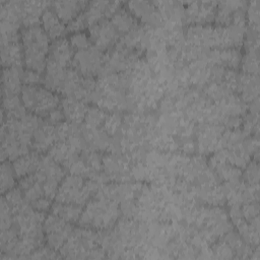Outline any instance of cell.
I'll list each match as a JSON object with an SVG mask.
<instances>
[{
	"mask_svg": "<svg viewBox=\"0 0 260 260\" xmlns=\"http://www.w3.org/2000/svg\"><path fill=\"white\" fill-rule=\"evenodd\" d=\"M23 47L19 42H12L1 45V60L2 66H22L23 61Z\"/></svg>",
	"mask_w": 260,
	"mask_h": 260,
	"instance_id": "cell-26",
	"label": "cell"
},
{
	"mask_svg": "<svg viewBox=\"0 0 260 260\" xmlns=\"http://www.w3.org/2000/svg\"><path fill=\"white\" fill-rule=\"evenodd\" d=\"M0 189L2 195L5 194L7 191L13 189L16 185V175L13 169L12 164H10L8 160H4L1 164V169H0Z\"/></svg>",
	"mask_w": 260,
	"mask_h": 260,
	"instance_id": "cell-33",
	"label": "cell"
},
{
	"mask_svg": "<svg viewBox=\"0 0 260 260\" xmlns=\"http://www.w3.org/2000/svg\"><path fill=\"white\" fill-rule=\"evenodd\" d=\"M213 253L215 254V257H217V258H233L234 257L233 249L224 240H222L221 242H219L218 244H216L213 247Z\"/></svg>",
	"mask_w": 260,
	"mask_h": 260,
	"instance_id": "cell-44",
	"label": "cell"
},
{
	"mask_svg": "<svg viewBox=\"0 0 260 260\" xmlns=\"http://www.w3.org/2000/svg\"><path fill=\"white\" fill-rule=\"evenodd\" d=\"M104 65V55L93 45L85 50L75 51L71 67L81 76L93 77L100 73Z\"/></svg>",
	"mask_w": 260,
	"mask_h": 260,
	"instance_id": "cell-6",
	"label": "cell"
},
{
	"mask_svg": "<svg viewBox=\"0 0 260 260\" xmlns=\"http://www.w3.org/2000/svg\"><path fill=\"white\" fill-rule=\"evenodd\" d=\"M120 215L117 202L94 195L87 201L78 220L80 226L92 230H108Z\"/></svg>",
	"mask_w": 260,
	"mask_h": 260,
	"instance_id": "cell-2",
	"label": "cell"
},
{
	"mask_svg": "<svg viewBox=\"0 0 260 260\" xmlns=\"http://www.w3.org/2000/svg\"><path fill=\"white\" fill-rule=\"evenodd\" d=\"M60 104L66 121L74 124H80L84 121L88 110L86 103L74 98L64 96Z\"/></svg>",
	"mask_w": 260,
	"mask_h": 260,
	"instance_id": "cell-19",
	"label": "cell"
},
{
	"mask_svg": "<svg viewBox=\"0 0 260 260\" xmlns=\"http://www.w3.org/2000/svg\"><path fill=\"white\" fill-rule=\"evenodd\" d=\"M237 89L240 98L245 103H251L258 99L259 94V78L256 74L242 73L238 76Z\"/></svg>",
	"mask_w": 260,
	"mask_h": 260,
	"instance_id": "cell-20",
	"label": "cell"
},
{
	"mask_svg": "<svg viewBox=\"0 0 260 260\" xmlns=\"http://www.w3.org/2000/svg\"><path fill=\"white\" fill-rule=\"evenodd\" d=\"M100 185L91 179L68 174L61 181L55 200L62 203L84 205L98 192Z\"/></svg>",
	"mask_w": 260,
	"mask_h": 260,
	"instance_id": "cell-3",
	"label": "cell"
},
{
	"mask_svg": "<svg viewBox=\"0 0 260 260\" xmlns=\"http://www.w3.org/2000/svg\"><path fill=\"white\" fill-rule=\"evenodd\" d=\"M247 17L249 20V24L251 29L255 31H259V1H252L247 4Z\"/></svg>",
	"mask_w": 260,
	"mask_h": 260,
	"instance_id": "cell-39",
	"label": "cell"
},
{
	"mask_svg": "<svg viewBox=\"0 0 260 260\" xmlns=\"http://www.w3.org/2000/svg\"><path fill=\"white\" fill-rule=\"evenodd\" d=\"M21 101V98L16 95H2V118L21 119L27 113Z\"/></svg>",
	"mask_w": 260,
	"mask_h": 260,
	"instance_id": "cell-30",
	"label": "cell"
},
{
	"mask_svg": "<svg viewBox=\"0 0 260 260\" xmlns=\"http://www.w3.org/2000/svg\"><path fill=\"white\" fill-rule=\"evenodd\" d=\"M41 157H42L41 153L37 151H31L13 160L12 166H13L16 177L18 179H21L25 176L36 173L39 168Z\"/></svg>",
	"mask_w": 260,
	"mask_h": 260,
	"instance_id": "cell-24",
	"label": "cell"
},
{
	"mask_svg": "<svg viewBox=\"0 0 260 260\" xmlns=\"http://www.w3.org/2000/svg\"><path fill=\"white\" fill-rule=\"evenodd\" d=\"M186 38L192 46L202 49H214L215 26L211 24H189Z\"/></svg>",
	"mask_w": 260,
	"mask_h": 260,
	"instance_id": "cell-11",
	"label": "cell"
},
{
	"mask_svg": "<svg viewBox=\"0 0 260 260\" xmlns=\"http://www.w3.org/2000/svg\"><path fill=\"white\" fill-rule=\"evenodd\" d=\"M204 57V60L209 61L211 65L222 66L235 70L241 65L243 56L239 49L229 48L212 49L210 51H205Z\"/></svg>",
	"mask_w": 260,
	"mask_h": 260,
	"instance_id": "cell-12",
	"label": "cell"
},
{
	"mask_svg": "<svg viewBox=\"0 0 260 260\" xmlns=\"http://www.w3.org/2000/svg\"><path fill=\"white\" fill-rule=\"evenodd\" d=\"M41 22L43 28L45 29L49 38L53 41L60 38H64V35L67 31L65 23L57 16V14L54 12L51 6L44 11L41 18Z\"/></svg>",
	"mask_w": 260,
	"mask_h": 260,
	"instance_id": "cell-23",
	"label": "cell"
},
{
	"mask_svg": "<svg viewBox=\"0 0 260 260\" xmlns=\"http://www.w3.org/2000/svg\"><path fill=\"white\" fill-rule=\"evenodd\" d=\"M23 70L21 66L4 67L2 70V95H18L21 92L23 82Z\"/></svg>",
	"mask_w": 260,
	"mask_h": 260,
	"instance_id": "cell-16",
	"label": "cell"
},
{
	"mask_svg": "<svg viewBox=\"0 0 260 260\" xmlns=\"http://www.w3.org/2000/svg\"><path fill=\"white\" fill-rule=\"evenodd\" d=\"M241 211H242L243 218L246 221H251V220L259 217L258 201L243 203L242 206H241Z\"/></svg>",
	"mask_w": 260,
	"mask_h": 260,
	"instance_id": "cell-41",
	"label": "cell"
},
{
	"mask_svg": "<svg viewBox=\"0 0 260 260\" xmlns=\"http://www.w3.org/2000/svg\"><path fill=\"white\" fill-rule=\"evenodd\" d=\"M119 37V32L109 19L101 20L89 27L90 42L101 51L112 49Z\"/></svg>",
	"mask_w": 260,
	"mask_h": 260,
	"instance_id": "cell-8",
	"label": "cell"
},
{
	"mask_svg": "<svg viewBox=\"0 0 260 260\" xmlns=\"http://www.w3.org/2000/svg\"><path fill=\"white\" fill-rule=\"evenodd\" d=\"M72 231L73 229L70 222L65 221L64 219L55 215L52 212L45 217V220L43 222V232L45 235L60 234V233L71 234Z\"/></svg>",
	"mask_w": 260,
	"mask_h": 260,
	"instance_id": "cell-32",
	"label": "cell"
},
{
	"mask_svg": "<svg viewBox=\"0 0 260 260\" xmlns=\"http://www.w3.org/2000/svg\"><path fill=\"white\" fill-rule=\"evenodd\" d=\"M83 211V205L74 204V203H62L55 202L52 204L51 212L55 215L61 217L67 222L74 223L77 222Z\"/></svg>",
	"mask_w": 260,
	"mask_h": 260,
	"instance_id": "cell-31",
	"label": "cell"
},
{
	"mask_svg": "<svg viewBox=\"0 0 260 260\" xmlns=\"http://www.w3.org/2000/svg\"><path fill=\"white\" fill-rule=\"evenodd\" d=\"M122 125V116L118 113L108 114L102 126V129L109 135H114Z\"/></svg>",
	"mask_w": 260,
	"mask_h": 260,
	"instance_id": "cell-37",
	"label": "cell"
},
{
	"mask_svg": "<svg viewBox=\"0 0 260 260\" xmlns=\"http://www.w3.org/2000/svg\"><path fill=\"white\" fill-rule=\"evenodd\" d=\"M69 43L73 48V50H76V51L85 50L90 46H92L89 37L83 31L72 34L69 38Z\"/></svg>",
	"mask_w": 260,
	"mask_h": 260,
	"instance_id": "cell-40",
	"label": "cell"
},
{
	"mask_svg": "<svg viewBox=\"0 0 260 260\" xmlns=\"http://www.w3.org/2000/svg\"><path fill=\"white\" fill-rule=\"evenodd\" d=\"M57 141L58 136L56 132V126L49 124L46 121H43L34 133L31 148L34 149V151H37L42 154L48 152L49 149Z\"/></svg>",
	"mask_w": 260,
	"mask_h": 260,
	"instance_id": "cell-13",
	"label": "cell"
},
{
	"mask_svg": "<svg viewBox=\"0 0 260 260\" xmlns=\"http://www.w3.org/2000/svg\"><path fill=\"white\" fill-rule=\"evenodd\" d=\"M80 157L84 160V162L93 173H100L103 170L104 157L98 151L86 148L80 153Z\"/></svg>",
	"mask_w": 260,
	"mask_h": 260,
	"instance_id": "cell-36",
	"label": "cell"
},
{
	"mask_svg": "<svg viewBox=\"0 0 260 260\" xmlns=\"http://www.w3.org/2000/svg\"><path fill=\"white\" fill-rule=\"evenodd\" d=\"M20 98L29 113L43 118L58 108L61 102L57 93L41 85H23Z\"/></svg>",
	"mask_w": 260,
	"mask_h": 260,
	"instance_id": "cell-4",
	"label": "cell"
},
{
	"mask_svg": "<svg viewBox=\"0 0 260 260\" xmlns=\"http://www.w3.org/2000/svg\"><path fill=\"white\" fill-rule=\"evenodd\" d=\"M224 128L218 124H201L197 130L198 148L201 153L216 151Z\"/></svg>",
	"mask_w": 260,
	"mask_h": 260,
	"instance_id": "cell-10",
	"label": "cell"
},
{
	"mask_svg": "<svg viewBox=\"0 0 260 260\" xmlns=\"http://www.w3.org/2000/svg\"><path fill=\"white\" fill-rule=\"evenodd\" d=\"M85 27H87V24H86L85 19L82 15V12L76 18H74L69 23H67V30L72 32V34L83 31V29Z\"/></svg>",
	"mask_w": 260,
	"mask_h": 260,
	"instance_id": "cell-45",
	"label": "cell"
},
{
	"mask_svg": "<svg viewBox=\"0 0 260 260\" xmlns=\"http://www.w3.org/2000/svg\"><path fill=\"white\" fill-rule=\"evenodd\" d=\"M128 10L136 17L147 24H158L161 14L150 1H130L127 3Z\"/></svg>",
	"mask_w": 260,
	"mask_h": 260,
	"instance_id": "cell-18",
	"label": "cell"
},
{
	"mask_svg": "<svg viewBox=\"0 0 260 260\" xmlns=\"http://www.w3.org/2000/svg\"><path fill=\"white\" fill-rule=\"evenodd\" d=\"M62 256H58L56 251L50 248L49 246H40L37 248L32 254L29 255L28 258L31 259H56L61 258Z\"/></svg>",
	"mask_w": 260,
	"mask_h": 260,
	"instance_id": "cell-42",
	"label": "cell"
},
{
	"mask_svg": "<svg viewBox=\"0 0 260 260\" xmlns=\"http://www.w3.org/2000/svg\"><path fill=\"white\" fill-rule=\"evenodd\" d=\"M44 75L38 71L25 69L23 72V84L24 85H40L43 83Z\"/></svg>",
	"mask_w": 260,
	"mask_h": 260,
	"instance_id": "cell-43",
	"label": "cell"
},
{
	"mask_svg": "<svg viewBox=\"0 0 260 260\" xmlns=\"http://www.w3.org/2000/svg\"><path fill=\"white\" fill-rule=\"evenodd\" d=\"M87 4L88 1L80 0L54 1L51 3V8L64 23H69L85 9Z\"/></svg>",
	"mask_w": 260,
	"mask_h": 260,
	"instance_id": "cell-17",
	"label": "cell"
},
{
	"mask_svg": "<svg viewBox=\"0 0 260 260\" xmlns=\"http://www.w3.org/2000/svg\"><path fill=\"white\" fill-rule=\"evenodd\" d=\"M45 120H46V122H48L49 124L58 125V124L64 122L66 119H65V116H64V113H63L61 107H58V108L52 110V111L45 117Z\"/></svg>",
	"mask_w": 260,
	"mask_h": 260,
	"instance_id": "cell-46",
	"label": "cell"
},
{
	"mask_svg": "<svg viewBox=\"0 0 260 260\" xmlns=\"http://www.w3.org/2000/svg\"><path fill=\"white\" fill-rule=\"evenodd\" d=\"M48 1H22V23L25 26L38 25L44 11L51 6Z\"/></svg>",
	"mask_w": 260,
	"mask_h": 260,
	"instance_id": "cell-21",
	"label": "cell"
},
{
	"mask_svg": "<svg viewBox=\"0 0 260 260\" xmlns=\"http://www.w3.org/2000/svg\"><path fill=\"white\" fill-rule=\"evenodd\" d=\"M103 169L110 180H122V178L127 176V172L129 170L128 160L122 156L108 154L103 158Z\"/></svg>",
	"mask_w": 260,
	"mask_h": 260,
	"instance_id": "cell-25",
	"label": "cell"
},
{
	"mask_svg": "<svg viewBox=\"0 0 260 260\" xmlns=\"http://www.w3.org/2000/svg\"><path fill=\"white\" fill-rule=\"evenodd\" d=\"M110 20L119 35L123 36L138 26L136 17L125 7H121L116 13H114Z\"/></svg>",
	"mask_w": 260,
	"mask_h": 260,
	"instance_id": "cell-29",
	"label": "cell"
},
{
	"mask_svg": "<svg viewBox=\"0 0 260 260\" xmlns=\"http://www.w3.org/2000/svg\"><path fill=\"white\" fill-rule=\"evenodd\" d=\"M29 152V147L23 145L10 131L1 127V160H15Z\"/></svg>",
	"mask_w": 260,
	"mask_h": 260,
	"instance_id": "cell-15",
	"label": "cell"
},
{
	"mask_svg": "<svg viewBox=\"0 0 260 260\" xmlns=\"http://www.w3.org/2000/svg\"><path fill=\"white\" fill-rule=\"evenodd\" d=\"M245 173L243 175L244 181L246 184L251 186H259V165L258 160L249 161V164L245 167Z\"/></svg>",
	"mask_w": 260,
	"mask_h": 260,
	"instance_id": "cell-38",
	"label": "cell"
},
{
	"mask_svg": "<svg viewBox=\"0 0 260 260\" xmlns=\"http://www.w3.org/2000/svg\"><path fill=\"white\" fill-rule=\"evenodd\" d=\"M121 7L122 3L119 1H90L82 11V15L87 27H90L101 20L111 18Z\"/></svg>",
	"mask_w": 260,
	"mask_h": 260,
	"instance_id": "cell-9",
	"label": "cell"
},
{
	"mask_svg": "<svg viewBox=\"0 0 260 260\" xmlns=\"http://www.w3.org/2000/svg\"><path fill=\"white\" fill-rule=\"evenodd\" d=\"M107 115L108 114L106 113V111L99 108L98 106L88 107L84 119V125L91 128H102Z\"/></svg>",
	"mask_w": 260,
	"mask_h": 260,
	"instance_id": "cell-34",
	"label": "cell"
},
{
	"mask_svg": "<svg viewBox=\"0 0 260 260\" xmlns=\"http://www.w3.org/2000/svg\"><path fill=\"white\" fill-rule=\"evenodd\" d=\"M79 154L80 152H78L67 141H57L48 151V155L64 167V169H68Z\"/></svg>",
	"mask_w": 260,
	"mask_h": 260,
	"instance_id": "cell-22",
	"label": "cell"
},
{
	"mask_svg": "<svg viewBox=\"0 0 260 260\" xmlns=\"http://www.w3.org/2000/svg\"><path fill=\"white\" fill-rule=\"evenodd\" d=\"M18 187L28 203H32L37 199L45 196L43 186L35 173L19 179Z\"/></svg>",
	"mask_w": 260,
	"mask_h": 260,
	"instance_id": "cell-27",
	"label": "cell"
},
{
	"mask_svg": "<svg viewBox=\"0 0 260 260\" xmlns=\"http://www.w3.org/2000/svg\"><path fill=\"white\" fill-rule=\"evenodd\" d=\"M35 174L43 186L45 196L51 200L55 199L59 185L65 177L64 167L55 161L50 155H42Z\"/></svg>",
	"mask_w": 260,
	"mask_h": 260,
	"instance_id": "cell-5",
	"label": "cell"
},
{
	"mask_svg": "<svg viewBox=\"0 0 260 260\" xmlns=\"http://www.w3.org/2000/svg\"><path fill=\"white\" fill-rule=\"evenodd\" d=\"M258 51H247L245 56L242 57L241 65L244 73L256 74L259 72V57Z\"/></svg>",
	"mask_w": 260,
	"mask_h": 260,
	"instance_id": "cell-35",
	"label": "cell"
},
{
	"mask_svg": "<svg viewBox=\"0 0 260 260\" xmlns=\"http://www.w3.org/2000/svg\"><path fill=\"white\" fill-rule=\"evenodd\" d=\"M247 2L243 1H221L217 3L215 12V22L217 25H230L232 23L235 12L240 9L247 7Z\"/></svg>",
	"mask_w": 260,
	"mask_h": 260,
	"instance_id": "cell-28",
	"label": "cell"
},
{
	"mask_svg": "<svg viewBox=\"0 0 260 260\" xmlns=\"http://www.w3.org/2000/svg\"><path fill=\"white\" fill-rule=\"evenodd\" d=\"M73 56L74 50L71 47L69 40L66 38H60L52 42L47 62L59 65L63 68H68V66L72 63Z\"/></svg>",
	"mask_w": 260,
	"mask_h": 260,
	"instance_id": "cell-14",
	"label": "cell"
},
{
	"mask_svg": "<svg viewBox=\"0 0 260 260\" xmlns=\"http://www.w3.org/2000/svg\"><path fill=\"white\" fill-rule=\"evenodd\" d=\"M23 61L26 69L43 73L50 50V38L42 25L25 26L20 32Z\"/></svg>",
	"mask_w": 260,
	"mask_h": 260,
	"instance_id": "cell-1",
	"label": "cell"
},
{
	"mask_svg": "<svg viewBox=\"0 0 260 260\" xmlns=\"http://www.w3.org/2000/svg\"><path fill=\"white\" fill-rule=\"evenodd\" d=\"M30 205L37 211L47 212L52 207V200L46 196H43V197L37 199L36 201H34L32 203H30Z\"/></svg>",
	"mask_w": 260,
	"mask_h": 260,
	"instance_id": "cell-47",
	"label": "cell"
},
{
	"mask_svg": "<svg viewBox=\"0 0 260 260\" xmlns=\"http://www.w3.org/2000/svg\"><path fill=\"white\" fill-rule=\"evenodd\" d=\"M217 3L215 1L187 2L185 20L188 24H210L215 18Z\"/></svg>",
	"mask_w": 260,
	"mask_h": 260,
	"instance_id": "cell-7",
	"label": "cell"
}]
</instances>
